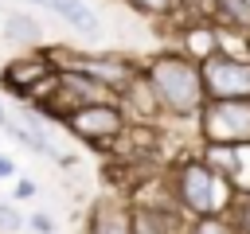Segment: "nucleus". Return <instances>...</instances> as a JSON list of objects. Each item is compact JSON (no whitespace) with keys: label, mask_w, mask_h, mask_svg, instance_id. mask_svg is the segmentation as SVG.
I'll use <instances>...</instances> for the list:
<instances>
[{"label":"nucleus","mask_w":250,"mask_h":234,"mask_svg":"<svg viewBox=\"0 0 250 234\" xmlns=\"http://www.w3.org/2000/svg\"><path fill=\"white\" fill-rule=\"evenodd\" d=\"M129 8H137L141 16H172V12H180L184 8V0H125Z\"/></svg>","instance_id":"4468645a"},{"label":"nucleus","mask_w":250,"mask_h":234,"mask_svg":"<svg viewBox=\"0 0 250 234\" xmlns=\"http://www.w3.org/2000/svg\"><path fill=\"white\" fill-rule=\"evenodd\" d=\"M0 35L8 43H16V47H31V43H39V20L27 16V12H8Z\"/></svg>","instance_id":"9b49d317"},{"label":"nucleus","mask_w":250,"mask_h":234,"mask_svg":"<svg viewBox=\"0 0 250 234\" xmlns=\"http://www.w3.org/2000/svg\"><path fill=\"white\" fill-rule=\"evenodd\" d=\"M4 125H8V113H4V109H0V129H4Z\"/></svg>","instance_id":"aec40b11"},{"label":"nucleus","mask_w":250,"mask_h":234,"mask_svg":"<svg viewBox=\"0 0 250 234\" xmlns=\"http://www.w3.org/2000/svg\"><path fill=\"white\" fill-rule=\"evenodd\" d=\"M27 226V218L12 207V203H0V234H16V230H23Z\"/></svg>","instance_id":"2eb2a0df"},{"label":"nucleus","mask_w":250,"mask_h":234,"mask_svg":"<svg viewBox=\"0 0 250 234\" xmlns=\"http://www.w3.org/2000/svg\"><path fill=\"white\" fill-rule=\"evenodd\" d=\"M188 234H246L230 214H203L188 222Z\"/></svg>","instance_id":"ddd939ff"},{"label":"nucleus","mask_w":250,"mask_h":234,"mask_svg":"<svg viewBox=\"0 0 250 234\" xmlns=\"http://www.w3.org/2000/svg\"><path fill=\"white\" fill-rule=\"evenodd\" d=\"M55 16H62V20H66L74 31H82V35H98V27H102V23H98V12H94L86 0H62Z\"/></svg>","instance_id":"f8f14e48"},{"label":"nucleus","mask_w":250,"mask_h":234,"mask_svg":"<svg viewBox=\"0 0 250 234\" xmlns=\"http://www.w3.org/2000/svg\"><path fill=\"white\" fill-rule=\"evenodd\" d=\"M121 109H125V117H129V121H137V125H152L156 117H164L160 98H156V90H152V82H148L145 66H141V74L129 82V90L121 94Z\"/></svg>","instance_id":"0eeeda50"},{"label":"nucleus","mask_w":250,"mask_h":234,"mask_svg":"<svg viewBox=\"0 0 250 234\" xmlns=\"http://www.w3.org/2000/svg\"><path fill=\"white\" fill-rule=\"evenodd\" d=\"M27 4H35V8H47V12H59V4H62V0H27Z\"/></svg>","instance_id":"6ab92c4d"},{"label":"nucleus","mask_w":250,"mask_h":234,"mask_svg":"<svg viewBox=\"0 0 250 234\" xmlns=\"http://www.w3.org/2000/svg\"><path fill=\"white\" fill-rule=\"evenodd\" d=\"M164 117L176 121H195L207 105V86H203V66L195 58H188L184 51H164L145 66Z\"/></svg>","instance_id":"f257e3e1"},{"label":"nucleus","mask_w":250,"mask_h":234,"mask_svg":"<svg viewBox=\"0 0 250 234\" xmlns=\"http://www.w3.org/2000/svg\"><path fill=\"white\" fill-rule=\"evenodd\" d=\"M62 125H66V133H74L78 140H86V144H94V148H109V144L125 133L129 117H125V109H121V101H102V105H82V109H74Z\"/></svg>","instance_id":"20e7f679"},{"label":"nucleus","mask_w":250,"mask_h":234,"mask_svg":"<svg viewBox=\"0 0 250 234\" xmlns=\"http://www.w3.org/2000/svg\"><path fill=\"white\" fill-rule=\"evenodd\" d=\"M12 176H16V164L8 156H0V179H12Z\"/></svg>","instance_id":"a211bd4d"},{"label":"nucleus","mask_w":250,"mask_h":234,"mask_svg":"<svg viewBox=\"0 0 250 234\" xmlns=\"http://www.w3.org/2000/svg\"><path fill=\"white\" fill-rule=\"evenodd\" d=\"M242 4H246V8H250V0H242Z\"/></svg>","instance_id":"412c9836"},{"label":"nucleus","mask_w":250,"mask_h":234,"mask_svg":"<svg viewBox=\"0 0 250 234\" xmlns=\"http://www.w3.org/2000/svg\"><path fill=\"white\" fill-rule=\"evenodd\" d=\"M35 191H39V183H35L31 176H20V179H16V199H20V203H23V199H31Z\"/></svg>","instance_id":"f3484780"},{"label":"nucleus","mask_w":250,"mask_h":234,"mask_svg":"<svg viewBox=\"0 0 250 234\" xmlns=\"http://www.w3.org/2000/svg\"><path fill=\"white\" fill-rule=\"evenodd\" d=\"M180 51L195 62H207L219 55V23L211 20H188L180 27Z\"/></svg>","instance_id":"6e6552de"},{"label":"nucleus","mask_w":250,"mask_h":234,"mask_svg":"<svg viewBox=\"0 0 250 234\" xmlns=\"http://www.w3.org/2000/svg\"><path fill=\"white\" fill-rule=\"evenodd\" d=\"M199 66H203L207 101H250V58L215 55Z\"/></svg>","instance_id":"39448f33"},{"label":"nucleus","mask_w":250,"mask_h":234,"mask_svg":"<svg viewBox=\"0 0 250 234\" xmlns=\"http://www.w3.org/2000/svg\"><path fill=\"white\" fill-rule=\"evenodd\" d=\"M195 121L203 144H219V148L250 144V101H207Z\"/></svg>","instance_id":"7ed1b4c3"},{"label":"nucleus","mask_w":250,"mask_h":234,"mask_svg":"<svg viewBox=\"0 0 250 234\" xmlns=\"http://www.w3.org/2000/svg\"><path fill=\"white\" fill-rule=\"evenodd\" d=\"M234 191L203 156H188L172 168V191H176V203L180 211H188L191 218H203V214H223V195L219 191Z\"/></svg>","instance_id":"f03ea898"},{"label":"nucleus","mask_w":250,"mask_h":234,"mask_svg":"<svg viewBox=\"0 0 250 234\" xmlns=\"http://www.w3.org/2000/svg\"><path fill=\"white\" fill-rule=\"evenodd\" d=\"M51 74H59V70L51 66L47 51L39 47V51H27V55H16V58H8V62L0 66V86H4L12 98L27 101V98H31V90H35L39 82H47Z\"/></svg>","instance_id":"423d86ee"},{"label":"nucleus","mask_w":250,"mask_h":234,"mask_svg":"<svg viewBox=\"0 0 250 234\" xmlns=\"http://www.w3.org/2000/svg\"><path fill=\"white\" fill-rule=\"evenodd\" d=\"M133 234H180L184 214L180 211H156V207H129Z\"/></svg>","instance_id":"1a4fd4ad"},{"label":"nucleus","mask_w":250,"mask_h":234,"mask_svg":"<svg viewBox=\"0 0 250 234\" xmlns=\"http://www.w3.org/2000/svg\"><path fill=\"white\" fill-rule=\"evenodd\" d=\"M27 226H31L35 234H55V218H51V211H31V214H27Z\"/></svg>","instance_id":"dca6fc26"},{"label":"nucleus","mask_w":250,"mask_h":234,"mask_svg":"<svg viewBox=\"0 0 250 234\" xmlns=\"http://www.w3.org/2000/svg\"><path fill=\"white\" fill-rule=\"evenodd\" d=\"M86 234H133L129 207L125 203H98L94 214H90V230Z\"/></svg>","instance_id":"9d476101"}]
</instances>
